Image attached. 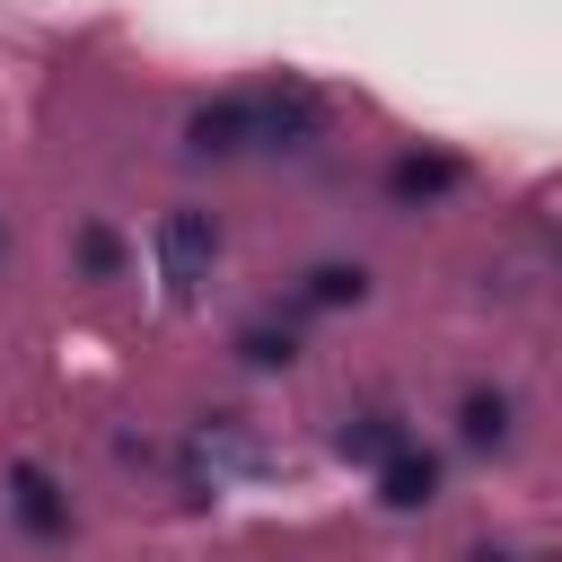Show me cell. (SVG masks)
Returning a JSON list of instances; mask_svg holds the SVG:
<instances>
[{
    "label": "cell",
    "instance_id": "obj_1",
    "mask_svg": "<svg viewBox=\"0 0 562 562\" xmlns=\"http://www.w3.org/2000/svg\"><path fill=\"white\" fill-rule=\"evenodd\" d=\"M158 263H167V290L184 299L202 281V263H211V220L202 211H167L158 220Z\"/></svg>",
    "mask_w": 562,
    "mask_h": 562
},
{
    "label": "cell",
    "instance_id": "obj_2",
    "mask_svg": "<svg viewBox=\"0 0 562 562\" xmlns=\"http://www.w3.org/2000/svg\"><path fill=\"white\" fill-rule=\"evenodd\" d=\"M9 509H18V527L26 536H61L70 527V501L53 492V474H35V465H18L9 474Z\"/></svg>",
    "mask_w": 562,
    "mask_h": 562
},
{
    "label": "cell",
    "instance_id": "obj_3",
    "mask_svg": "<svg viewBox=\"0 0 562 562\" xmlns=\"http://www.w3.org/2000/svg\"><path fill=\"white\" fill-rule=\"evenodd\" d=\"M334 448H342L351 465H386V457H404V430H395V413H360V422L334 430Z\"/></svg>",
    "mask_w": 562,
    "mask_h": 562
},
{
    "label": "cell",
    "instance_id": "obj_4",
    "mask_svg": "<svg viewBox=\"0 0 562 562\" xmlns=\"http://www.w3.org/2000/svg\"><path fill=\"white\" fill-rule=\"evenodd\" d=\"M430 483H439V465H430V457H413V448L378 465V492H386L395 509H422V501H430Z\"/></svg>",
    "mask_w": 562,
    "mask_h": 562
},
{
    "label": "cell",
    "instance_id": "obj_5",
    "mask_svg": "<svg viewBox=\"0 0 562 562\" xmlns=\"http://www.w3.org/2000/svg\"><path fill=\"white\" fill-rule=\"evenodd\" d=\"M360 290H369V281H360L351 263H316V272L299 281V307H351Z\"/></svg>",
    "mask_w": 562,
    "mask_h": 562
},
{
    "label": "cell",
    "instance_id": "obj_6",
    "mask_svg": "<svg viewBox=\"0 0 562 562\" xmlns=\"http://www.w3.org/2000/svg\"><path fill=\"white\" fill-rule=\"evenodd\" d=\"M439 184H457V158H395V193H404V202H422V193H439Z\"/></svg>",
    "mask_w": 562,
    "mask_h": 562
},
{
    "label": "cell",
    "instance_id": "obj_7",
    "mask_svg": "<svg viewBox=\"0 0 562 562\" xmlns=\"http://www.w3.org/2000/svg\"><path fill=\"white\" fill-rule=\"evenodd\" d=\"M457 430H465L474 448H492V439L509 430V404H501V395H465V422H457Z\"/></svg>",
    "mask_w": 562,
    "mask_h": 562
},
{
    "label": "cell",
    "instance_id": "obj_8",
    "mask_svg": "<svg viewBox=\"0 0 562 562\" xmlns=\"http://www.w3.org/2000/svg\"><path fill=\"white\" fill-rule=\"evenodd\" d=\"M79 263H88V272H123V246H114L105 228H79Z\"/></svg>",
    "mask_w": 562,
    "mask_h": 562
},
{
    "label": "cell",
    "instance_id": "obj_9",
    "mask_svg": "<svg viewBox=\"0 0 562 562\" xmlns=\"http://www.w3.org/2000/svg\"><path fill=\"white\" fill-rule=\"evenodd\" d=\"M246 360H255V369H281V360H290V334H263V325H255V334H246Z\"/></svg>",
    "mask_w": 562,
    "mask_h": 562
},
{
    "label": "cell",
    "instance_id": "obj_10",
    "mask_svg": "<svg viewBox=\"0 0 562 562\" xmlns=\"http://www.w3.org/2000/svg\"><path fill=\"white\" fill-rule=\"evenodd\" d=\"M0 246H9V228H0Z\"/></svg>",
    "mask_w": 562,
    "mask_h": 562
}]
</instances>
